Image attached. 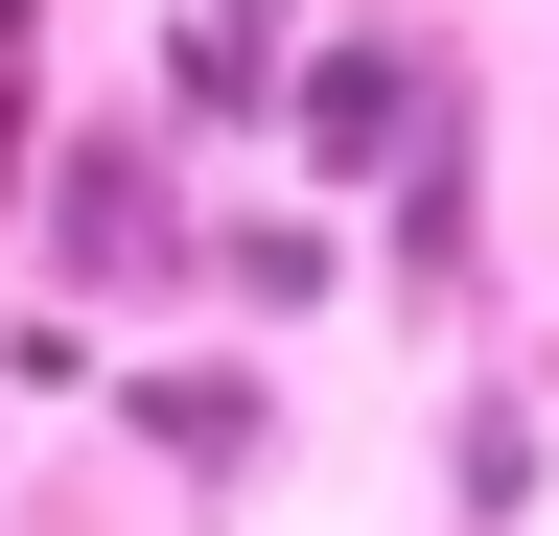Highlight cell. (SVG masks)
I'll list each match as a JSON object with an SVG mask.
<instances>
[{"instance_id": "cell-1", "label": "cell", "mask_w": 559, "mask_h": 536, "mask_svg": "<svg viewBox=\"0 0 559 536\" xmlns=\"http://www.w3.org/2000/svg\"><path fill=\"white\" fill-rule=\"evenodd\" d=\"M24 234H47V281H70V303H187V281H210L164 117H94V141L47 164V211H24Z\"/></svg>"}, {"instance_id": "cell-2", "label": "cell", "mask_w": 559, "mask_h": 536, "mask_svg": "<svg viewBox=\"0 0 559 536\" xmlns=\"http://www.w3.org/2000/svg\"><path fill=\"white\" fill-rule=\"evenodd\" d=\"M280 141H304L326 187H396L419 141H443V24H326L304 94H280Z\"/></svg>"}, {"instance_id": "cell-3", "label": "cell", "mask_w": 559, "mask_h": 536, "mask_svg": "<svg viewBox=\"0 0 559 536\" xmlns=\"http://www.w3.org/2000/svg\"><path fill=\"white\" fill-rule=\"evenodd\" d=\"M117 420H140V443H164V466H187V490H257V466H280V396H257L234 350H187V373H140V396H117Z\"/></svg>"}, {"instance_id": "cell-4", "label": "cell", "mask_w": 559, "mask_h": 536, "mask_svg": "<svg viewBox=\"0 0 559 536\" xmlns=\"http://www.w3.org/2000/svg\"><path fill=\"white\" fill-rule=\"evenodd\" d=\"M373 281H396V303H466V281H489V164H466V117L396 164V257H373Z\"/></svg>"}, {"instance_id": "cell-5", "label": "cell", "mask_w": 559, "mask_h": 536, "mask_svg": "<svg viewBox=\"0 0 559 536\" xmlns=\"http://www.w3.org/2000/svg\"><path fill=\"white\" fill-rule=\"evenodd\" d=\"M257 47H280V0H187V24H164V141H234V117H280V71H257Z\"/></svg>"}, {"instance_id": "cell-6", "label": "cell", "mask_w": 559, "mask_h": 536, "mask_svg": "<svg viewBox=\"0 0 559 536\" xmlns=\"http://www.w3.org/2000/svg\"><path fill=\"white\" fill-rule=\"evenodd\" d=\"M210 281H234L257 326H304V303L349 281V234H326V211H257V234H210Z\"/></svg>"}, {"instance_id": "cell-7", "label": "cell", "mask_w": 559, "mask_h": 536, "mask_svg": "<svg viewBox=\"0 0 559 536\" xmlns=\"http://www.w3.org/2000/svg\"><path fill=\"white\" fill-rule=\"evenodd\" d=\"M443 443H466V466H443V513H466V536H513V513H536V396H466Z\"/></svg>"}]
</instances>
